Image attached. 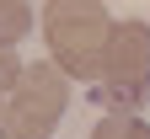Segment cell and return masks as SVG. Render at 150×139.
Returning <instances> with one entry per match:
<instances>
[{
	"label": "cell",
	"instance_id": "obj_2",
	"mask_svg": "<svg viewBox=\"0 0 150 139\" xmlns=\"http://www.w3.org/2000/svg\"><path fill=\"white\" fill-rule=\"evenodd\" d=\"M91 102H102L107 112H139L150 102V27L145 22H118L112 27L102 80L91 91Z\"/></svg>",
	"mask_w": 150,
	"mask_h": 139
},
{
	"label": "cell",
	"instance_id": "obj_7",
	"mask_svg": "<svg viewBox=\"0 0 150 139\" xmlns=\"http://www.w3.org/2000/svg\"><path fill=\"white\" fill-rule=\"evenodd\" d=\"M0 139H16V128H11V102L0 96Z\"/></svg>",
	"mask_w": 150,
	"mask_h": 139
},
{
	"label": "cell",
	"instance_id": "obj_3",
	"mask_svg": "<svg viewBox=\"0 0 150 139\" xmlns=\"http://www.w3.org/2000/svg\"><path fill=\"white\" fill-rule=\"evenodd\" d=\"M6 102H11L16 139H48L54 128H59L64 107H70V75L54 64V59H38V64H27L22 86H16Z\"/></svg>",
	"mask_w": 150,
	"mask_h": 139
},
{
	"label": "cell",
	"instance_id": "obj_4",
	"mask_svg": "<svg viewBox=\"0 0 150 139\" xmlns=\"http://www.w3.org/2000/svg\"><path fill=\"white\" fill-rule=\"evenodd\" d=\"M32 22H38V16H32L27 0H0V48H16L32 32Z\"/></svg>",
	"mask_w": 150,
	"mask_h": 139
},
{
	"label": "cell",
	"instance_id": "obj_6",
	"mask_svg": "<svg viewBox=\"0 0 150 139\" xmlns=\"http://www.w3.org/2000/svg\"><path fill=\"white\" fill-rule=\"evenodd\" d=\"M22 75H27V64H22L11 48H0V96H11L16 86H22Z\"/></svg>",
	"mask_w": 150,
	"mask_h": 139
},
{
	"label": "cell",
	"instance_id": "obj_1",
	"mask_svg": "<svg viewBox=\"0 0 150 139\" xmlns=\"http://www.w3.org/2000/svg\"><path fill=\"white\" fill-rule=\"evenodd\" d=\"M112 16L102 0H48L43 6V43L48 59L70 80H102V59L112 43Z\"/></svg>",
	"mask_w": 150,
	"mask_h": 139
},
{
	"label": "cell",
	"instance_id": "obj_5",
	"mask_svg": "<svg viewBox=\"0 0 150 139\" xmlns=\"http://www.w3.org/2000/svg\"><path fill=\"white\" fill-rule=\"evenodd\" d=\"M91 139H150V123H139L134 112H107L91 128Z\"/></svg>",
	"mask_w": 150,
	"mask_h": 139
}]
</instances>
